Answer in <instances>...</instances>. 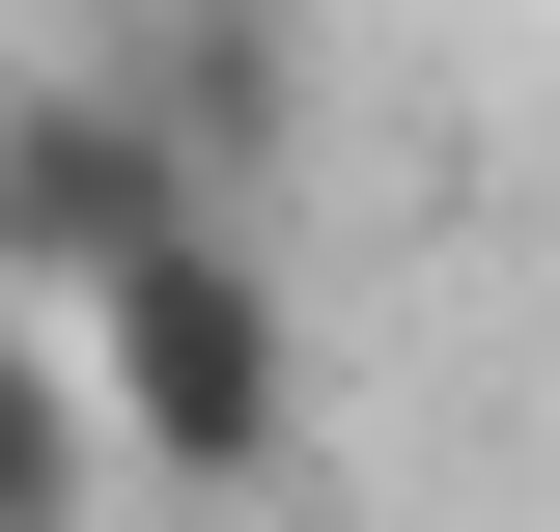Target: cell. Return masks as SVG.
Masks as SVG:
<instances>
[{"label": "cell", "mask_w": 560, "mask_h": 532, "mask_svg": "<svg viewBox=\"0 0 560 532\" xmlns=\"http://www.w3.org/2000/svg\"><path fill=\"white\" fill-rule=\"evenodd\" d=\"M84 365H113V449L197 476V505H280V449H308V309L253 280V224H168V253L84 280Z\"/></svg>", "instance_id": "cell-1"}, {"label": "cell", "mask_w": 560, "mask_h": 532, "mask_svg": "<svg viewBox=\"0 0 560 532\" xmlns=\"http://www.w3.org/2000/svg\"><path fill=\"white\" fill-rule=\"evenodd\" d=\"M0 197H28V309H84L113 253H168V224H224V169H197L168 113H140L113 57H57L28 113H0Z\"/></svg>", "instance_id": "cell-2"}, {"label": "cell", "mask_w": 560, "mask_h": 532, "mask_svg": "<svg viewBox=\"0 0 560 532\" xmlns=\"http://www.w3.org/2000/svg\"><path fill=\"white\" fill-rule=\"evenodd\" d=\"M113 84H140L168 140H197L224 197H253L280 140H308V57H280V0H140V28H113Z\"/></svg>", "instance_id": "cell-3"}, {"label": "cell", "mask_w": 560, "mask_h": 532, "mask_svg": "<svg viewBox=\"0 0 560 532\" xmlns=\"http://www.w3.org/2000/svg\"><path fill=\"white\" fill-rule=\"evenodd\" d=\"M113 505V365L84 309H0V532H84Z\"/></svg>", "instance_id": "cell-4"}, {"label": "cell", "mask_w": 560, "mask_h": 532, "mask_svg": "<svg viewBox=\"0 0 560 532\" xmlns=\"http://www.w3.org/2000/svg\"><path fill=\"white\" fill-rule=\"evenodd\" d=\"M0 309H28V197H0Z\"/></svg>", "instance_id": "cell-5"}]
</instances>
